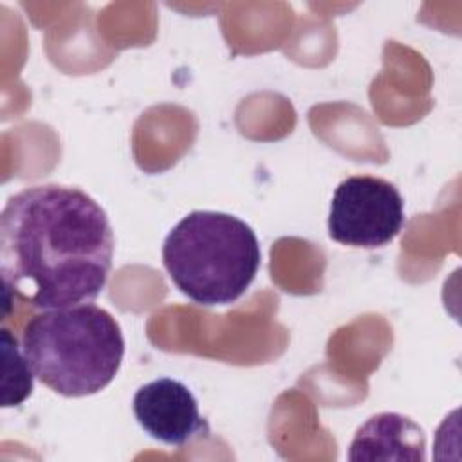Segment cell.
I'll list each match as a JSON object with an SVG mask.
<instances>
[{"instance_id":"6da1fadb","label":"cell","mask_w":462,"mask_h":462,"mask_svg":"<svg viewBox=\"0 0 462 462\" xmlns=\"http://www.w3.org/2000/svg\"><path fill=\"white\" fill-rule=\"evenodd\" d=\"M114 233L85 191L42 184L13 195L0 215L4 292L32 309L92 303L106 285Z\"/></svg>"},{"instance_id":"7a4b0ae2","label":"cell","mask_w":462,"mask_h":462,"mask_svg":"<svg viewBox=\"0 0 462 462\" xmlns=\"http://www.w3.org/2000/svg\"><path fill=\"white\" fill-rule=\"evenodd\" d=\"M22 348L38 381L63 397L106 388L121 368L125 339L116 318L92 303L34 314Z\"/></svg>"},{"instance_id":"3957f363","label":"cell","mask_w":462,"mask_h":462,"mask_svg":"<svg viewBox=\"0 0 462 462\" xmlns=\"http://www.w3.org/2000/svg\"><path fill=\"white\" fill-rule=\"evenodd\" d=\"M260 244L244 220L220 211H191L166 236L162 263L191 301L235 303L260 269Z\"/></svg>"},{"instance_id":"277c9868","label":"cell","mask_w":462,"mask_h":462,"mask_svg":"<svg viewBox=\"0 0 462 462\" xmlns=\"http://www.w3.org/2000/svg\"><path fill=\"white\" fill-rule=\"evenodd\" d=\"M404 226L399 189L372 175H352L339 182L328 213V236L350 247H383Z\"/></svg>"},{"instance_id":"5b68a950","label":"cell","mask_w":462,"mask_h":462,"mask_svg":"<svg viewBox=\"0 0 462 462\" xmlns=\"http://www.w3.org/2000/svg\"><path fill=\"white\" fill-rule=\"evenodd\" d=\"M132 408L141 428L168 446H184L209 431L193 393L171 377L141 386L134 395Z\"/></svg>"},{"instance_id":"8992f818","label":"cell","mask_w":462,"mask_h":462,"mask_svg":"<svg viewBox=\"0 0 462 462\" xmlns=\"http://www.w3.org/2000/svg\"><path fill=\"white\" fill-rule=\"evenodd\" d=\"M426 437L419 424L399 413L370 417L350 444V460H424Z\"/></svg>"},{"instance_id":"52a82bcc","label":"cell","mask_w":462,"mask_h":462,"mask_svg":"<svg viewBox=\"0 0 462 462\" xmlns=\"http://www.w3.org/2000/svg\"><path fill=\"white\" fill-rule=\"evenodd\" d=\"M4 381H2V406H18L32 393V368L23 354L18 339L7 330H0Z\"/></svg>"}]
</instances>
